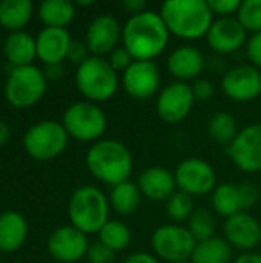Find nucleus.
Returning <instances> with one entry per match:
<instances>
[{
  "mask_svg": "<svg viewBox=\"0 0 261 263\" xmlns=\"http://www.w3.org/2000/svg\"><path fill=\"white\" fill-rule=\"evenodd\" d=\"M75 3L69 0H45L38 5V18L43 23V28H63L75 17Z\"/></svg>",
  "mask_w": 261,
  "mask_h": 263,
  "instance_id": "24",
  "label": "nucleus"
},
{
  "mask_svg": "<svg viewBox=\"0 0 261 263\" xmlns=\"http://www.w3.org/2000/svg\"><path fill=\"white\" fill-rule=\"evenodd\" d=\"M0 263H2V262H0Z\"/></svg>",
  "mask_w": 261,
  "mask_h": 263,
  "instance_id": "47",
  "label": "nucleus"
},
{
  "mask_svg": "<svg viewBox=\"0 0 261 263\" xmlns=\"http://www.w3.org/2000/svg\"><path fill=\"white\" fill-rule=\"evenodd\" d=\"M240 3H242L240 0H208V5L212 11L214 17L217 15L218 18L237 15Z\"/></svg>",
  "mask_w": 261,
  "mask_h": 263,
  "instance_id": "34",
  "label": "nucleus"
},
{
  "mask_svg": "<svg viewBox=\"0 0 261 263\" xmlns=\"http://www.w3.org/2000/svg\"><path fill=\"white\" fill-rule=\"evenodd\" d=\"M169 34L194 42L206 37L214 23V14L208 0H168L160 8Z\"/></svg>",
  "mask_w": 261,
  "mask_h": 263,
  "instance_id": "2",
  "label": "nucleus"
},
{
  "mask_svg": "<svg viewBox=\"0 0 261 263\" xmlns=\"http://www.w3.org/2000/svg\"><path fill=\"white\" fill-rule=\"evenodd\" d=\"M191 88H192L195 100H198V102H208L215 94L214 83L211 80H206V79H197L194 82V85H191Z\"/></svg>",
  "mask_w": 261,
  "mask_h": 263,
  "instance_id": "40",
  "label": "nucleus"
},
{
  "mask_svg": "<svg viewBox=\"0 0 261 263\" xmlns=\"http://www.w3.org/2000/svg\"><path fill=\"white\" fill-rule=\"evenodd\" d=\"M45 77L46 80H60L65 74L63 63H55V65H45Z\"/></svg>",
  "mask_w": 261,
  "mask_h": 263,
  "instance_id": "43",
  "label": "nucleus"
},
{
  "mask_svg": "<svg viewBox=\"0 0 261 263\" xmlns=\"http://www.w3.org/2000/svg\"><path fill=\"white\" fill-rule=\"evenodd\" d=\"M208 131H209V136L217 143L226 145V146H229L237 137V134L240 133L235 117L228 112L214 114L208 123Z\"/></svg>",
  "mask_w": 261,
  "mask_h": 263,
  "instance_id": "30",
  "label": "nucleus"
},
{
  "mask_svg": "<svg viewBox=\"0 0 261 263\" xmlns=\"http://www.w3.org/2000/svg\"><path fill=\"white\" fill-rule=\"evenodd\" d=\"M225 96L234 102H252L261 94V72L255 66L238 65L225 72L222 79Z\"/></svg>",
  "mask_w": 261,
  "mask_h": 263,
  "instance_id": "15",
  "label": "nucleus"
},
{
  "mask_svg": "<svg viewBox=\"0 0 261 263\" xmlns=\"http://www.w3.org/2000/svg\"><path fill=\"white\" fill-rule=\"evenodd\" d=\"M89 245L85 233L72 225H65L51 233L46 248L55 262L75 263L86 257Z\"/></svg>",
  "mask_w": 261,
  "mask_h": 263,
  "instance_id": "13",
  "label": "nucleus"
},
{
  "mask_svg": "<svg viewBox=\"0 0 261 263\" xmlns=\"http://www.w3.org/2000/svg\"><path fill=\"white\" fill-rule=\"evenodd\" d=\"M98 240L114 253L123 251L131 243V230L120 220L109 219L98 233Z\"/></svg>",
  "mask_w": 261,
  "mask_h": 263,
  "instance_id": "29",
  "label": "nucleus"
},
{
  "mask_svg": "<svg viewBox=\"0 0 261 263\" xmlns=\"http://www.w3.org/2000/svg\"><path fill=\"white\" fill-rule=\"evenodd\" d=\"M86 168L98 182L115 186L129 180L134 160L123 142L100 139L86 153Z\"/></svg>",
  "mask_w": 261,
  "mask_h": 263,
  "instance_id": "3",
  "label": "nucleus"
},
{
  "mask_svg": "<svg viewBox=\"0 0 261 263\" xmlns=\"http://www.w3.org/2000/svg\"><path fill=\"white\" fill-rule=\"evenodd\" d=\"M232 247L225 237H211L208 240L198 242L192 253V263H231Z\"/></svg>",
  "mask_w": 261,
  "mask_h": 263,
  "instance_id": "27",
  "label": "nucleus"
},
{
  "mask_svg": "<svg viewBox=\"0 0 261 263\" xmlns=\"http://www.w3.org/2000/svg\"><path fill=\"white\" fill-rule=\"evenodd\" d=\"M195 97L191 85L183 82H172L160 89L155 100L157 116L165 123H180L192 111Z\"/></svg>",
  "mask_w": 261,
  "mask_h": 263,
  "instance_id": "11",
  "label": "nucleus"
},
{
  "mask_svg": "<svg viewBox=\"0 0 261 263\" xmlns=\"http://www.w3.org/2000/svg\"><path fill=\"white\" fill-rule=\"evenodd\" d=\"M177 190L195 197L212 194L217 186V174L214 166L200 157H189L182 160L174 173Z\"/></svg>",
  "mask_w": 261,
  "mask_h": 263,
  "instance_id": "10",
  "label": "nucleus"
},
{
  "mask_svg": "<svg viewBox=\"0 0 261 263\" xmlns=\"http://www.w3.org/2000/svg\"><path fill=\"white\" fill-rule=\"evenodd\" d=\"M238 194H240V203H242L243 211L255 206L260 200V190L254 183L238 185Z\"/></svg>",
  "mask_w": 261,
  "mask_h": 263,
  "instance_id": "37",
  "label": "nucleus"
},
{
  "mask_svg": "<svg viewBox=\"0 0 261 263\" xmlns=\"http://www.w3.org/2000/svg\"><path fill=\"white\" fill-rule=\"evenodd\" d=\"M72 37L68 29L63 28H43L35 35L37 59L45 65L63 63L68 55Z\"/></svg>",
  "mask_w": 261,
  "mask_h": 263,
  "instance_id": "20",
  "label": "nucleus"
},
{
  "mask_svg": "<svg viewBox=\"0 0 261 263\" xmlns=\"http://www.w3.org/2000/svg\"><path fill=\"white\" fill-rule=\"evenodd\" d=\"M62 125L69 139L78 142H98L106 131L108 119L103 109L92 102H75L63 112Z\"/></svg>",
  "mask_w": 261,
  "mask_h": 263,
  "instance_id": "8",
  "label": "nucleus"
},
{
  "mask_svg": "<svg viewBox=\"0 0 261 263\" xmlns=\"http://www.w3.org/2000/svg\"><path fill=\"white\" fill-rule=\"evenodd\" d=\"M186 228L195 239V242H203L215 236V217L211 211L205 208H198L192 213L189 220L186 222Z\"/></svg>",
  "mask_w": 261,
  "mask_h": 263,
  "instance_id": "31",
  "label": "nucleus"
},
{
  "mask_svg": "<svg viewBox=\"0 0 261 263\" xmlns=\"http://www.w3.org/2000/svg\"><path fill=\"white\" fill-rule=\"evenodd\" d=\"M109 199L106 194L92 185L77 188L68 205V216L72 227L88 234H98L109 220Z\"/></svg>",
  "mask_w": 261,
  "mask_h": 263,
  "instance_id": "4",
  "label": "nucleus"
},
{
  "mask_svg": "<svg viewBox=\"0 0 261 263\" xmlns=\"http://www.w3.org/2000/svg\"><path fill=\"white\" fill-rule=\"evenodd\" d=\"M137 185L142 196L152 202H166L177 191L174 173L163 166H151L143 170L138 176Z\"/></svg>",
  "mask_w": 261,
  "mask_h": 263,
  "instance_id": "21",
  "label": "nucleus"
},
{
  "mask_svg": "<svg viewBox=\"0 0 261 263\" xmlns=\"http://www.w3.org/2000/svg\"><path fill=\"white\" fill-rule=\"evenodd\" d=\"M234 263H261V254L252 251V253H243L240 254Z\"/></svg>",
  "mask_w": 261,
  "mask_h": 263,
  "instance_id": "44",
  "label": "nucleus"
},
{
  "mask_svg": "<svg viewBox=\"0 0 261 263\" xmlns=\"http://www.w3.org/2000/svg\"><path fill=\"white\" fill-rule=\"evenodd\" d=\"M28 237L26 219L12 210L0 214V253L11 254L18 251Z\"/></svg>",
  "mask_w": 261,
  "mask_h": 263,
  "instance_id": "22",
  "label": "nucleus"
},
{
  "mask_svg": "<svg viewBox=\"0 0 261 263\" xmlns=\"http://www.w3.org/2000/svg\"><path fill=\"white\" fill-rule=\"evenodd\" d=\"M228 154L232 163L243 173L261 171V125H249L237 134L228 146Z\"/></svg>",
  "mask_w": 261,
  "mask_h": 263,
  "instance_id": "12",
  "label": "nucleus"
},
{
  "mask_svg": "<svg viewBox=\"0 0 261 263\" xmlns=\"http://www.w3.org/2000/svg\"><path fill=\"white\" fill-rule=\"evenodd\" d=\"M91 57V52L85 43V40H72L71 42V46L68 49V55H66V60H69L72 65L75 66H80L83 62H86L88 59Z\"/></svg>",
  "mask_w": 261,
  "mask_h": 263,
  "instance_id": "38",
  "label": "nucleus"
},
{
  "mask_svg": "<svg viewBox=\"0 0 261 263\" xmlns=\"http://www.w3.org/2000/svg\"><path fill=\"white\" fill-rule=\"evenodd\" d=\"M206 42L217 54H232L246 46L248 32L237 17L215 18L206 34Z\"/></svg>",
  "mask_w": 261,
  "mask_h": 263,
  "instance_id": "18",
  "label": "nucleus"
},
{
  "mask_svg": "<svg viewBox=\"0 0 261 263\" xmlns=\"http://www.w3.org/2000/svg\"><path fill=\"white\" fill-rule=\"evenodd\" d=\"M245 49L251 65L257 69H261V32H255L248 39Z\"/></svg>",
  "mask_w": 261,
  "mask_h": 263,
  "instance_id": "39",
  "label": "nucleus"
},
{
  "mask_svg": "<svg viewBox=\"0 0 261 263\" xmlns=\"http://www.w3.org/2000/svg\"><path fill=\"white\" fill-rule=\"evenodd\" d=\"M122 85L126 94L135 100H146L160 92L162 76L155 62L135 60L123 74Z\"/></svg>",
  "mask_w": 261,
  "mask_h": 263,
  "instance_id": "14",
  "label": "nucleus"
},
{
  "mask_svg": "<svg viewBox=\"0 0 261 263\" xmlns=\"http://www.w3.org/2000/svg\"><path fill=\"white\" fill-rule=\"evenodd\" d=\"M169 35L160 12L148 9L126 20L122 29V43L134 60L154 62L166 49Z\"/></svg>",
  "mask_w": 261,
  "mask_h": 263,
  "instance_id": "1",
  "label": "nucleus"
},
{
  "mask_svg": "<svg viewBox=\"0 0 261 263\" xmlns=\"http://www.w3.org/2000/svg\"><path fill=\"white\" fill-rule=\"evenodd\" d=\"M178 263H192L191 260H186V262H178Z\"/></svg>",
  "mask_w": 261,
  "mask_h": 263,
  "instance_id": "46",
  "label": "nucleus"
},
{
  "mask_svg": "<svg viewBox=\"0 0 261 263\" xmlns=\"http://www.w3.org/2000/svg\"><path fill=\"white\" fill-rule=\"evenodd\" d=\"M194 211L195 208H194L192 197L178 190L166 200V214L172 223H178V225L186 223Z\"/></svg>",
  "mask_w": 261,
  "mask_h": 263,
  "instance_id": "32",
  "label": "nucleus"
},
{
  "mask_svg": "<svg viewBox=\"0 0 261 263\" xmlns=\"http://www.w3.org/2000/svg\"><path fill=\"white\" fill-rule=\"evenodd\" d=\"M123 263H162L160 259H157L154 254H149V253H134L131 256H128Z\"/></svg>",
  "mask_w": 261,
  "mask_h": 263,
  "instance_id": "42",
  "label": "nucleus"
},
{
  "mask_svg": "<svg viewBox=\"0 0 261 263\" xmlns=\"http://www.w3.org/2000/svg\"><path fill=\"white\" fill-rule=\"evenodd\" d=\"M3 54L14 68L32 65L34 59H37L35 37L26 31L11 32L3 42Z\"/></svg>",
  "mask_w": 261,
  "mask_h": 263,
  "instance_id": "23",
  "label": "nucleus"
},
{
  "mask_svg": "<svg viewBox=\"0 0 261 263\" xmlns=\"http://www.w3.org/2000/svg\"><path fill=\"white\" fill-rule=\"evenodd\" d=\"M32 3L29 0H2L0 26L9 32L23 31L32 17Z\"/></svg>",
  "mask_w": 261,
  "mask_h": 263,
  "instance_id": "25",
  "label": "nucleus"
},
{
  "mask_svg": "<svg viewBox=\"0 0 261 263\" xmlns=\"http://www.w3.org/2000/svg\"><path fill=\"white\" fill-rule=\"evenodd\" d=\"M211 202L214 211L222 217H232L237 213L243 211L240 203V194L238 186L234 183H220L215 186V190L211 194Z\"/></svg>",
  "mask_w": 261,
  "mask_h": 263,
  "instance_id": "28",
  "label": "nucleus"
},
{
  "mask_svg": "<svg viewBox=\"0 0 261 263\" xmlns=\"http://www.w3.org/2000/svg\"><path fill=\"white\" fill-rule=\"evenodd\" d=\"M48 88L45 72L35 65L12 68L5 82L3 94L6 102L18 109L37 105Z\"/></svg>",
  "mask_w": 261,
  "mask_h": 263,
  "instance_id": "6",
  "label": "nucleus"
},
{
  "mask_svg": "<svg viewBox=\"0 0 261 263\" xmlns=\"http://www.w3.org/2000/svg\"><path fill=\"white\" fill-rule=\"evenodd\" d=\"M206 60L203 52L192 45H182L175 48L166 60L168 72L175 79V82L188 83L195 80L205 69Z\"/></svg>",
  "mask_w": 261,
  "mask_h": 263,
  "instance_id": "19",
  "label": "nucleus"
},
{
  "mask_svg": "<svg viewBox=\"0 0 261 263\" xmlns=\"http://www.w3.org/2000/svg\"><path fill=\"white\" fill-rule=\"evenodd\" d=\"M223 233L226 242L243 253H252L261 242L260 222L246 211H240L226 219Z\"/></svg>",
  "mask_w": 261,
  "mask_h": 263,
  "instance_id": "17",
  "label": "nucleus"
},
{
  "mask_svg": "<svg viewBox=\"0 0 261 263\" xmlns=\"http://www.w3.org/2000/svg\"><path fill=\"white\" fill-rule=\"evenodd\" d=\"M118 72L111 66L108 59L91 55L86 62L77 66L75 86L78 92L92 103L111 100L120 86Z\"/></svg>",
  "mask_w": 261,
  "mask_h": 263,
  "instance_id": "5",
  "label": "nucleus"
},
{
  "mask_svg": "<svg viewBox=\"0 0 261 263\" xmlns=\"http://www.w3.org/2000/svg\"><path fill=\"white\" fill-rule=\"evenodd\" d=\"M235 17L246 32H261V0H243Z\"/></svg>",
  "mask_w": 261,
  "mask_h": 263,
  "instance_id": "33",
  "label": "nucleus"
},
{
  "mask_svg": "<svg viewBox=\"0 0 261 263\" xmlns=\"http://www.w3.org/2000/svg\"><path fill=\"white\" fill-rule=\"evenodd\" d=\"M9 140H11V128L3 120H0V149L5 148Z\"/></svg>",
  "mask_w": 261,
  "mask_h": 263,
  "instance_id": "45",
  "label": "nucleus"
},
{
  "mask_svg": "<svg viewBox=\"0 0 261 263\" xmlns=\"http://www.w3.org/2000/svg\"><path fill=\"white\" fill-rule=\"evenodd\" d=\"M195 239L186 225L166 223L158 227L151 236V247L154 256L166 263L191 260L195 250Z\"/></svg>",
  "mask_w": 261,
  "mask_h": 263,
  "instance_id": "9",
  "label": "nucleus"
},
{
  "mask_svg": "<svg viewBox=\"0 0 261 263\" xmlns=\"http://www.w3.org/2000/svg\"><path fill=\"white\" fill-rule=\"evenodd\" d=\"M122 8L125 11H128L131 15H137V14H142V12L148 11L145 0H123Z\"/></svg>",
  "mask_w": 261,
  "mask_h": 263,
  "instance_id": "41",
  "label": "nucleus"
},
{
  "mask_svg": "<svg viewBox=\"0 0 261 263\" xmlns=\"http://www.w3.org/2000/svg\"><path fill=\"white\" fill-rule=\"evenodd\" d=\"M69 136L62 122L42 120L29 126L23 136L26 154L37 162H48L58 157L68 146Z\"/></svg>",
  "mask_w": 261,
  "mask_h": 263,
  "instance_id": "7",
  "label": "nucleus"
},
{
  "mask_svg": "<svg viewBox=\"0 0 261 263\" xmlns=\"http://www.w3.org/2000/svg\"><path fill=\"white\" fill-rule=\"evenodd\" d=\"M114 256L115 253L109 250L106 245H103L100 240L91 243L86 253V259L89 263H112Z\"/></svg>",
  "mask_w": 261,
  "mask_h": 263,
  "instance_id": "36",
  "label": "nucleus"
},
{
  "mask_svg": "<svg viewBox=\"0 0 261 263\" xmlns=\"http://www.w3.org/2000/svg\"><path fill=\"white\" fill-rule=\"evenodd\" d=\"M108 199H109L111 210H114L117 214L131 216L140 206L143 196L140 193L138 185L129 179V180H126L123 183H118V185L112 186Z\"/></svg>",
  "mask_w": 261,
  "mask_h": 263,
  "instance_id": "26",
  "label": "nucleus"
},
{
  "mask_svg": "<svg viewBox=\"0 0 261 263\" xmlns=\"http://www.w3.org/2000/svg\"><path fill=\"white\" fill-rule=\"evenodd\" d=\"M108 62L111 63V66L117 71V72H125L135 60L134 57L131 55V52L122 45V46H117L109 55H108Z\"/></svg>",
  "mask_w": 261,
  "mask_h": 263,
  "instance_id": "35",
  "label": "nucleus"
},
{
  "mask_svg": "<svg viewBox=\"0 0 261 263\" xmlns=\"http://www.w3.org/2000/svg\"><path fill=\"white\" fill-rule=\"evenodd\" d=\"M122 29L123 26L118 20L109 14H102L94 17L85 32V43L95 57L109 55L122 40Z\"/></svg>",
  "mask_w": 261,
  "mask_h": 263,
  "instance_id": "16",
  "label": "nucleus"
}]
</instances>
